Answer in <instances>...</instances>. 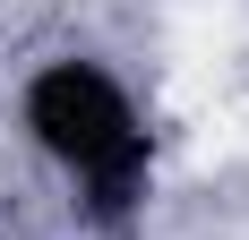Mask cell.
<instances>
[{
	"mask_svg": "<svg viewBox=\"0 0 249 240\" xmlns=\"http://www.w3.org/2000/svg\"><path fill=\"white\" fill-rule=\"evenodd\" d=\"M18 129L77 189V206L103 232H129L138 223L146 180H155V129H146V103L129 95V77L112 60H95V51L35 60L26 86H18Z\"/></svg>",
	"mask_w": 249,
	"mask_h": 240,
	"instance_id": "cell-1",
	"label": "cell"
}]
</instances>
